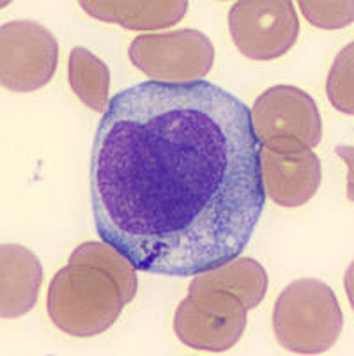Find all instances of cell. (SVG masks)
Returning <instances> with one entry per match:
<instances>
[{
    "label": "cell",
    "mask_w": 354,
    "mask_h": 356,
    "mask_svg": "<svg viewBox=\"0 0 354 356\" xmlns=\"http://www.w3.org/2000/svg\"><path fill=\"white\" fill-rule=\"evenodd\" d=\"M301 13L314 27L324 29V31H335L344 29L353 24L354 18V4L351 0L342 2H310V0H301Z\"/></svg>",
    "instance_id": "2e32d148"
},
{
    "label": "cell",
    "mask_w": 354,
    "mask_h": 356,
    "mask_svg": "<svg viewBox=\"0 0 354 356\" xmlns=\"http://www.w3.org/2000/svg\"><path fill=\"white\" fill-rule=\"evenodd\" d=\"M344 326L339 298L317 278L289 284L273 310V330L284 349L296 355H321L335 346Z\"/></svg>",
    "instance_id": "3957f363"
},
{
    "label": "cell",
    "mask_w": 354,
    "mask_h": 356,
    "mask_svg": "<svg viewBox=\"0 0 354 356\" xmlns=\"http://www.w3.org/2000/svg\"><path fill=\"white\" fill-rule=\"evenodd\" d=\"M250 108L207 80L135 83L90 154L99 238L136 271L195 277L239 257L266 204Z\"/></svg>",
    "instance_id": "6da1fadb"
},
{
    "label": "cell",
    "mask_w": 354,
    "mask_h": 356,
    "mask_svg": "<svg viewBox=\"0 0 354 356\" xmlns=\"http://www.w3.org/2000/svg\"><path fill=\"white\" fill-rule=\"evenodd\" d=\"M126 305L113 277L87 264H67L58 270L48 289V316L61 332L73 337L106 332Z\"/></svg>",
    "instance_id": "7a4b0ae2"
},
{
    "label": "cell",
    "mask_w": 354,
    "mask_h": 356,
    "mask_svg": "<svg viewBox=\"0 0 354 356\" xmlns=\"http://www.w3.org/2000/svg\"><path fill=\"white\" fill-rule=\"evenodd\" d=\"M262 186L266 197L284 208H300L316 195L323 179L321 160L314 151L273 153L261 149Z\"/></svg>",
    "instance_id": "9c48e42d"
},
{
    "label": "cell",
    "mask_w": 354,
    "mask_h": 356,
    "mask_svg": "<svg viewBox=\"0 0 354 356\" xmlns=\"http://www.w3.org/2000/svg\"><path fill=\"white\" fill-rule=\"evenodd\" d=\"M186 0H82L80 8L89 16L106 24H117L128 31H161L183 20Z\"/></svg>",
    "instance_id": "8fae6325"
},
{
    "label": "cell",
    "mask_w": 354,
    "mask_h": 356,
    "mask_svg": "<svg viewBox=\"0 0 354 356\" xmlns=\"http://www.w3.org/2000/svg\"><path fill=\"white\" fill-rule=\"evenodd\" d=\"M58 64L55 35L31 20L0 27V83L13 92H34L54 79Z\"/></svg>",
    "instance_id": "ba28073f"
},
{
    "label": "cell",
    "mask_w": 354,
    "mask_h": 356,
    "mask_svg": "<svg viewBox=\"0 0 354 356\" xmlns=\"http://www.w3.org/2000/svg\"><path fill=\"white\" fill-rule=\"evenodd\" d=\"M353 50L354 44H347L339 55L335 63L330 70L328 76V99L337 110L342 114L353 115L354 114V102H353Z\"/></svg>",
    "instance_id": "9a60e30c"
},
{
    "label": "cell",
    "mask_w": 354,
    "mask_h": 356,
    "mask_svg": "<svg viewBox=\"0 0 354 356\" xmlns=\"http://www.w3.org/2000/svg\"><path fill=\"white\" fill-rule=\"evenodd\" d=\"M250 114L262 149L273 153L314 149L323 138L316 99L294 86L269 87L255 99Z\"/></svg>",
    "instance_id": "277c9868"
},
{
    "label": "cell",
    "mask_w": 354,
    "mask_h": 356,
    "mask_svg": "<svg viewBox=\"0 0 354 356\" xmlns=\"http://www.w3.org/2000/svg\"><path fill=\"white\" fill-rule=\"evenodd\" d=\"M43 282V266L34 252L19 245L0 248V316L16 319L31 312Z\"/></svg>",
    "instance_id": "30bf717a"
},
{
    "label": "cell",
    "mask_w": 354,
    "mask_h": 356,
    "mask_svg": "<svg viewBox=\"0 0 354 356\" xmlns=\"http://www.w3.org/2000/svg\"><path fill=\"white\" fill-rule=\"evenodd\" d=\"M133 66L152 82L188 83L202 80L214 64V47L195 29L142 34L129 44Z\"/></svg>",
    "instance_id": "5b68a950"
},
{
    "label": "cell",
    "mask_w": 354,
    "mask_h": 356,
    "mask_svg": "<svg viewBox=\"0 0 354 356\" xmlns=\"http://www.w3.org/2000/svg\"><path fill=\"white\" fill-rule=\"evenodd\" d=\"M223 291L241 300L246 310L255 309L268 293V273L255 259L236 257L222 266L195 275L190 293Z\"/></svg>",
    "instance_id": "7c38bea8"
},
{
    "label": "cell",
    "mask_w": 354,
    "mask_h": 356,
    "mask_svg": "<svg viewBox=\"0 0 354 356\" xmlns=\"http://www.w3.org/2000/svg\"><path fill=\"white\" fill-rule=\"evenodd\" d=\"M70 264H87V266L99 268L105 273H108L110 277H113V280L119 284L122 294H124L126 303H129L135 298L136 287H138L135 273L136 270L124 255L119 254L113 247H110L108 243H82L70 255Z\"/></svg>",
    "instance_id": "5bb4252c"
},
{
    "label": "cell",
    "mask_w": 354,
    "mask_h": 356,
    "mask_svg": "<svg viewBox=\"0 0 354 356\" xmlns=\"http://www.w3.org/2000/svg\"><path fill=\"white\" fill-rule=\"evenodd\" d=\"M246 328V307L223 291L190 293L174 316V332L197 351L223 353L238 344Z\"/></svg>",
    "instance_id": "8992f818"
},
{
    "label": "cell",
    "mask_w": 354,
    "mask_h": 356,
    "mask_svg": "<svg viewBox=\"0 0 354 356\" xmlns=\"http://www.w3.org/2000/svg\"><path fill=\"white\" fill-rule=\"evenodd\" d=\"M229 31L245 57L273 60L296 44L300 20L291 0H239L230 8Z\"/></svg>",
    "instance_id": "52a82bcc"
},
{
    "label": "cell",
    "mask_w": 354,
    "mask_h": 356,
    "mask_svg": "<svg viewBox=\"0 0 354 356\" xmlns=\"http://www.w3.org/2000/svg\"><path fill=\"white\" fill-rule=\"evenodd\" d=\"M70 86L89 108L105 114L110 105V70L99 57L86 48H73L70 54Z\"/></svg>",
    "instance_id": "4fadbf2b"
}]
</instances>
